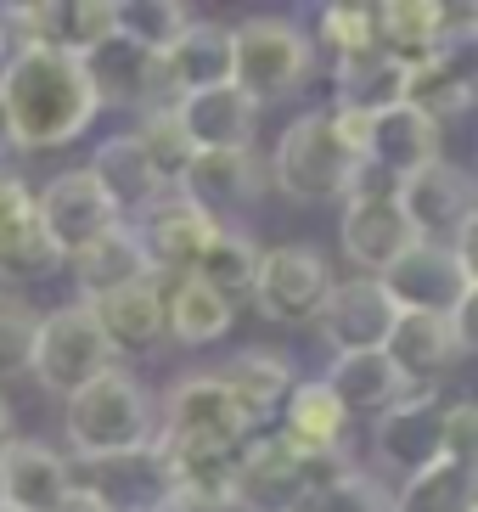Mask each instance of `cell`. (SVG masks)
<instances>
[{"mask_svg": "<svg viewBox=\"0 0 478 512\" xmlns=\"http://www.w3.org/2000/svg\"><path fill=\"white\" fill-rule=\"evenodd\" d=\"M372 451H377V462L405 473V479L422 473L428 462H439L445 456V406H439V389H417V394H405L394 411H383Z\"/></svg>", "mask_w": 478, "mask_h": 512, "instance_id": "9a60e30c", "label": "cell"}, {"mask_svg": "<svg viewBox=\"0 0 478 512\" xmlns=\"http://www.w3.org/2000/svg\"><path fill=\"white\" fill-rule=\"evenodd\" d=\"M372 29H377V51L400 68H417V62L445 57V23H439L434 0H389V6H372Z\"/></svg>", "mask_w": 478, "mask_h": 512, "instance_id": "4316f807", "label": "cell"}, {"mask_svg": "<svg viewBox=\"0 0 478 512\" xmlns=\"http://www.w3.org/2000/svg\"><path fill=\"white\" fill-rule=\"evenodd\" d=\"M259 254H265V248H259L254 237H242V231H225V226H220V231H214V237H209V248L197 254L192 276H197V282H203V287H214L220 299H231V304H237L242 293L254 287Z\"/></svg>", "mask_w": 478, "mask_h": 512, "instance_id": "d590c367", "label": "cell"}, {"mask_svg": "<svg viewBox=\"0 0 478 512\" xmlns=\"http://www.w3.org/2000/svg\"><path fill=\"white\" fill-rule=\"evenodd\" d=\"M310 496V479H304L299 451H287L282 439H248V451L237 462V479H231V507L242 512H293Z\"/></svg>", "mask_w": 478, "mask_h": 512, "instance_id": "ac0fdd59", "label": "cell"}, {"mask_svg": "<svg viewBox=\"0 0 478 512\" xmlns=\"http://www.w3.org/2000/svg\"><path fill=\"white\" fill-rule=\"evenodd\" d=\"M248 293H254L265 321H276V327H304V321L321 316V304L332 293V271L315 248L287 242V248H265L259 254V271H254Z\"/></svg>", "mask_w": 478, "mask_h": 512, "instance_id": "52a82bcc", "label": "cell"}, {"mask_svg": "<svg viewBox=\"0 0 478 512\" xmlns=\"http://www.w3.org/2000/svg\"><path fill=\"white\" fill-rule=\"evenodd\" d=\"M0 512H12V507H0Z\"/></svg>", "mask_w": 478, "mask_h": 512, "instance_id": "f907efd6", "label": "cell"}, {"mask_svg": "<svg viewBox=\"0 0 478 512\" xmlns=\"http://www.w3.org/2000/svg\"><path fill=\"white\" fill-rule=\"evenodd\" d=\"M287 451H304V456H344V439H349V417L338 411L321 383H304V389L287 394L282 406V434H276Z\"/></svg>", "mask_w": 478, "mask_h": 512, "instance_id": "1f68e13d", "label": "cell"}, {"mask_svg": "<svg viewBox=\"0 0 478 512\" xmlns=\"http://www.w3.org/2000/svg\"><path fill=\"white\" fill-rule=\"evenodd\" d=\"M0 484H6V507L12 512H51L68 496V456H57L40 439H12L0 451Z\"/></svg>", "mask_w": 478, "mask_h": 512, "instance_id": "484cf974", "label": "cell"}, {"mask_svg": "<svg viewBox=\"0 0 478 512\" xmlns=\"http://www.w3.org/2000/svg\"><path fill=\"white\" fill-rule=\"evenodd\" d=\"M321 389L338 400V411L344 417H383V411H394L405 400V377L394 372V361L383 355V349H366V355H338V361L327 366V377H321Z\"/></svg>", "mask_w": 478, "mask_h": 512, "instance_id": "cb8c5ba5", "label": "cell"}, {"mask_svg": "<svg viewBox=\"0 0 478 512\" xmlns=\"http://www.w3.org/2000/svg\"><path fill=\"white\" fill-rule=\"evenodd\" d=\"M366 175L360 152L338 136L332 113H304L282 130L276 152H270V181L282 186L293 203H338L349 197Z\"/></svg>", "mask_w": 478, "mask_h": 512, "instance_id": "7a4b0ae2", "label": "cell"}, {"mask_svg": "<svg viewBox=\"0 0 478 512\" xmlns=\"http://www.w3.org/2000/svg\"><path fill=\"white\" fill-rule=\"evenodd\" d=\"M90 316L102 327L107 349H113V361L119 355H147L158 338H164V293L158 282H130L119 293H107V299H90Z\"/></svg>", "mask_w": 478, "mask_h": 512, "instance_id": "d4e9b609", "label": "cell"}, {"mask_svg": "<svg viewBox=\"0 0 478 512\" xmlns=\"http://www.w3.org/2000/svg\"><path fill=\"white\" fill-rule=\"evenodd\" d=\"M152 439H158V428H152V394L124 366H107L79 394H68V445H74L79 462L135 451V445H152Z\"/></svg>", "mask_w": 478, "mask_h": 512, "instance_id": "3957f363", "label": "cell"}, {"mask_svg": "<svg viewBox=\"0 0 478 512\" xmlns=\"http://www.w3.org/2000/svg\"><path fill=\"white\" fill-rule=\"evenodd\" d=\"M34 220V197H29V186L17 181L12 169H0V242L12 237L17 226H29Z\"/></svg>", "mask_w": 478, "mask_h": 512, "instance_id": "ee69618b", "label": "cell"}, {"mask_svg": "<svg viewBox=\"0 0 478 512\" xmlns=\"http://www.w3.org/2000/svg\"><path fill=\"white\" fill-rule=\"evenodd\" d=\"M51 512H107V507H102L96 496H90V490H79V484H68V496H62Z\"/></svg>", "mask_w": 478, "mask_h": 512, "instance_id": "f6af8a7d", "label": "cell"}, {"mask_svg": "<svg viewBox=\"0 0 478 512\" xmlns=\"http://www.w3.org/2000/svg\"><path fill=\"white\" fill-rule=\"evenodd\" d=\"M0 507H6V484H0Z\"/></svg>", "mask_w": 478, "mask_h": 512, "instance_id": "681fc988", "label": "cell"}, {"mask_svg": "<svg viewBox=\"0 0 478 512\" xmlns=\"http://www.w3.org/2000/svg\"><path fill=\"white\" fill-rule=\"evenodd\" d=\"M0 57H6V23H0Z\"/></svg>", "mask_w": 478, "mask_h": 512, "instance_id": "c3c4849f", "label": "cell"}, {"mask_svg": "<svg viewBox=\"0 0 478 512\" xmlns=\"http://www.w3.org/2000/svg\"><path fill=\"white\" fill-rule=\"evenodd\" d=\"M445 456L450 462H473L478 456V406L473 400L445 406Z\"/></svg>", "mask_w": 478, "mask_h": 512, "instance_id": "7bdbcfd3", "label": "cell"}, {"mask_svg": "<svg viewBox=\"0 0 478 512\" xmlns=\"http://www.w3.org/2000/svg\"><path fill=\"white\" fill-rule=\"evenodd\" d=\"M344 254L355 259L360 271L383 276L394 259L411 248V226L400 220V203H394V186H377V175H360V186L344 197Z\"/></svg>", "mask_w": 478, "mask_h": 512, "instance_id": "4fadbf2b", "label": "cell"}, {"mask_svg": "<svg viewBox=\"0 0 478 512\" xmlns=\"http://www.w3.org/2000/svg\"><path fill=\"white\" fill-rule=\"evenodd\" d=\"M34 220H40V231L51 237V248L68 259V254H79L85 242L102 237L107 226H119V209L107 203V192L96 186L90 169H62V175H51L45 192L34 197Z\"/></svg>", "mask_w": 478, "mask_h": 512, "instance_id": "8fae6325", "label": "cell"}, {"mask_svg": "<svg viewBox=\"0 0 478 512\" xmlns=\"http://www.w3.org/2000/svg\"><path fill=\"white\" fill-rule=\"evenodd\" d=\"M394 512H478V479H473V462H428L422 473L400 484L394 496Z\"/></svg>", "mask_w": 478, "mask_h": 512, "instance_id": "836d02e7", "label": "cell"}, {"mask_svg": "<svg viewBox=\"0 0 478 512\" xmlns=\"http://www.w3.org/2000/svg\"><path fill=\"white\" fill-rule=\"evenodd\" d=\"M293 512H394V496L372 479V473H355V467H349L344 479L310 490Z\"/></svg>", "mask_w": 478, "mask_h": 512, "instance_id": "ab89813d", "label": "cell"}, {"mask_svg": "<svg viewBox=\"0 0 478 512\" xmlns=\"http://www.w3.org/2000/svg\"><path fill=\"white\" fill-rule=\"evenodd\" d=\"M186 23H192V12L175 6V0H113V29L130 34L135 46L147 51H164Z\"/></svg>", "mask_w": 478, "mask_h": 512, "instance_id": "74e56055", "label": "cell"}, {"mask_svg": "<svg viewBox=\"0 0 478 512\" xmlns=\"http://www.w3.org/2000/svg\"><path fill=\"white\" fill-rule=\"evenodd\" d=\"M175 119L186 130V141H192V152H248L259 136V102H248L237 85L180 96Z\"/></svg>", "mask_w": 478, "mask_h": 512, "instance_id": "ffe728a7", "label": "cell"}, {"mask_svg": "<svg viewBox=\"0 0 478 512\" xmlns=\"http://www.w3.org/2000/svg\"><path fill=\"white\" fill-rule=\"evenodd\" d=\"M214 377H220V389L237 400V411L254 422V428H265L270 411L287 406V394L299 389V383H293V366H287L282 355H270V349H242V355H231Z\"/></svg>", "mask_w": 478, "mask_h": 512, "instance_id": "f1b7e54d", "label": "cell"}, {"mask_svg": "<svg viewBox=\"0 0 478 512\" xmlns=\"http://www.w3.org/2000/svg\"><path fill=\"white\" fill-rule=\"evenodd\" d=\"M231 34V85H237L248 102H282L299 85H310L315 74V46L310 34H299L282 17H248Z\"/></svg>", "mask_w": 478, "mask_h": 512, "instance_id": "277c9868", "label": "cell"}, {"mask_svg": "<svg viewBox=\"0 0 478 512\" xmlns=\"http://www.w3.org/2000/svg\"><path fill=\"white\" fill-rule=\"evenodd\" d=\"M394 203H400V220L411 226V237L417 242H456L467 226H473V175L456 164H445V158H434L428 169H417V175H405V181H394Z\"/></svg>", "mask_w": 478, "mask_h": 512, "instance_id": "ba28073f", "label": "cell"}, {"mask_svg": "<svg viewBox=\"0 0 478 512\" xmlns=\"http://www.w3.org/2000/svg\"><path fill=\"white\" fill-rule=\"evenodd\" d=\"M164 439L169 445H220L242 451L254 439V422L237 411V400L220 389L214 372H186L164 406Z\"/></svg>", "mask_w": 478, "mask_h": 512, "instance_id": "30bf717a", "label": "cell"}, {"mask_svg": "<svg viewBox=\"0 0 478 512\" xmlns=\"http://www.w3.org/2000/svg\"><path fill=\"white\" fill-rule=\"evenodd\" d=\"M231 85V34L220 23H186V29L158 51V91L164 107H175L180 96Z\"/></svg>", "mask_w": 478, "mask_h": 512, "instance_id": "e0dca14e", "label": "cell"}, {"mask_svg": "<svg viewBox=\"0 0 478 512\" xmlns=\"http://www.w3.org/2000/svg\"><path fill=\"white\" fill-rule=\"evenodd\" d=\"M34 338H40V310L23 293H0V383L34 366Z\"/></svg>", "mask_w": 478, "mask_h": 512, "instance_id": "f35d334b", "label": "cell"}, {"mask_svg": "<svg viewBox=\"0 0 478 512\" xmlns=\"http://www.w3.org/2000/svg\"><path fill=\"white\" fill-rule=\"evenodd\" d=\"M383 355L394 361V372L405 377V389H439V377L462 361V344L450 332L445 316H417V310H400Z\"/></svg>", "mask_w": 478, "mask_h": 512, "instance_id": "603a6c76", "label": "cell"}, {"mask_svg": "<svg viewBox=\"0 0 478 512\" xmlns=\"http://www.w3.org/2000/svg\"><path fill=\"white\" fill-rule=\"evenodd\" d=\"M90 175H96V186L107 192V203L124 214H147L158 197H164V181L152 175L147 152H141V141L135 136H113L102 141V152L90 158Z\"/></svg>", "mask_w": 478, "mask_h": 512, "instance_id": "4dcf8cb0", "label": "cell"}, {"mask_svg": "<svg viewBox=\"0 0 478 512\" xmlns=\"http://www.w3.org/2000/svg\"><path fill=\"white\" fill-rule=\"evenodd\" d=\"M321 40L332 46V57H366L377 51V29H372V6H344V0H332L321 6Z\"/></svg>", "mask_w": 478, "mask_h": 512, "instance_id": "b9f144b4", "label": "cell"}, {"mask_svg": "<svg viewBox=\"0 0 478 512\" xmlns=\"http://www.w3.org/2000/svg\"><path fill=\"white\" fill-rule=\"evenodd\" d=\"M158 293H164V327L175 344H214L231 332L237 304L220 299L214 287H203L197 276H152Z\"/></svg>", "mask_w": 478, "mask_h": 512, "instance_id": "f546056e", "label": "cell"}, {"mask_svg": "<svg viewBox=\"0 0 478 512\" xmlns=\"http://www.w3.org/2000/svg\"><path fill=\"white\" fill-rule=\"evenodd\" d=\"M79 62H85V79H90V91H96V107L119 102V107H141V113L164 107V91H158V51L135 46L130 34L113 29L102 46Z\"/></svg>", "mask_w": 478, "mask_h": 512, "instance_id": "d6986e66", "label": "cell"}, {"mask_svg": "<svg viewBox=\"0 0 478 512\" xmlns=\"http://www.w3.org/2000/svg\"><path fill=\"white\" fill-rule=\"evenodd\" d=\"M439 158V124H428L422 113L411 107H389V113H377L366 119V175L377 181H405V175H417Z\"/></svg>", "mask_w": 478, "mask_h": 512, "instance_id": "44dd1931", "label": "cell"}, {"mask_svg": "<svg viewBox=\"0 0 478 512\" xmlns=\"http://www.w3.org/2000/svg\"><path fill=\"white\" fill-rule=\"evenodd\" d=\"M0 23H6V34H23V46L90 57L113 34V0H34V6H6Z\"/></svg>", "mask_w": 478, "mask_h": 512, "instance_id": "7c38bea8", "label": "cell"}, {"mask_svg": "<svg viewBox=\"0 0 478 512\" xmlns=\"http://www.w3.org/2000/svg\"><path fill=\"white\" fill-rule=\"evenodd\" d=\"M113 361V349H107L102 327L90 316V304H62L51 316H40V338H34V366L29 372L40 377V389L51 394H79L90 377H102Z\"/></svg>", "mask_w": 478, "mask_h": 512, "instance_id": "5b68a950", "label": "cell"}, {"mask_svg": "<svg viewBox=\"0 0 478 512\" xmlns=\"http://www.w3.org/2000/svg\"><path fill=\"white\" fill-rule=\"evenodd\" d=\"M0 107L12 119V141L34 152L68 147L102 113L85 79V62L45 51V46H17L6 57V68H0Z\"/></svg>", "mask_w": 478, "mask_h": 512, "instance_id": "6da1fadb", "label": "cell"}, {"mask_svg": "<svg viewBox=\"0 0 478 512\" xmlns=\"http://www.w3.org/2000/svg\"><path fill=\"white\" fill-rule=\"evenodd\" d=\"M175 186L192 209H203L214 220L225 209H248L259 197V186H265V169H259L254 147L248 152H192V164H186V175Z\"/></svg>", "mask_w": 478, "mask_h": 512, "instance_id": "7402d4cb", "label": "cell"}, {"mask_svg": "<svg viewBox=\"0 0 478 512\" xmlns=\"http://www.w3.org/2000/svg\"><path fill=\"white\" fill-rule=\"evenodd\" d=\"M68 479L90 490L107 512H175V479L158 439L119 456H96V462H68Z\"/></svg>", "mask_w": 478, "mask_h": 512, "instance_id": "8992f818", "label": "cell"}, {"mask_svg": "<svg viewBox=\"0 0 478 512\" xmlns=\"http://www.w3.org/2000/svg\"><path fill=\"white\" fill-rule=\"evenodd\" d=\"M383 293L394 299V310H417V316H450L456 304L478 287V276L462 259L450 254L445 242H411L389 271L377 276Z\"/></svg>", "mask_w": 478, "mask_h": 512, "instance_id": "9c48e42d", "label": "cell"}, {"mask_svg": "<svg viewBox=\"0 0 478 512\" xmlns=\"http://www.w3.org/2000/svg\"><path fill=\"white\" fill-rule=\"evenodd\" d=\"M214 231H220V220H209L203 209H192L186 197H158V203L141 214L135 242H141L152 276H192L197 254L209 248Z\"/></svg>", "mask_w": 478, "mask_h": 512, "instance_id": "2e32d148", "label": "cell"}, {"mask_svg": "<svg viewBox=\"0 0 478 512\" xmlns=\"http://www.w3.org/2000/svg\"><path fill=\"white\" fill-rule=\"evenodd\" d=\"M12 406H6V400H0V451H6V445H12Z\"/></svg>", "mask_w": 478, "mask_h": 512, "instance_id": "bcb514c9", "label": "cell"}, {"mask_svg": "<svg viewBox=\"0 0 478 512\" xmlns=\"http://www.w3.org/2000/svg\"><path fill=\"white\" fill-rule=\"evenodd\" d=\"M68 259H74V282H79V293H85V304L90 299H107V293H119V287L147 282V276H152L130 220L107 226L102 237L85 242V248H79V254H68Z\"/></svg>", "mask_w": 478, "mask_h": 512, "instance_id": "83f0119b", "label": "cell"}, {"mask_svg": "<svg viewBox=\"0 0 478 512\" xmlns=\"http://www.w3.org/2000/svg\"><path fill=\"white\" fill-rule=\"evenodd\" d=\"M394 321H400V310H394V299L383 293V282H377V276H355V282H332L315 327H321V338H327L338 355H366V349L389 344Z\"/></svg>", "mask_w": 478, "mask_h": 512, "instance_id": "5bb4252c", "label": "cell"}, {"mask_svg": "<svg viewBox=\"0 0 478 512\" xmlns=\"http://www.w3.org/2000/svg\"><path fill=\"white\" fill-rule=\"evenodd\" d=\"M332 85H338V113H355V119H377V113L405 102V68L383 51L344 57L332 68Z\"/></svg>", "mask_w": 478, "mask_h": 512, "instance_id": "d6a6232c", "label": "cell"}, {"mask_svg": "<svg viewBox=\"0 0 478 512\" xmlns=\"http://www.w3.org/2000/svg\"><path fill=\"white\" fill-rule=\"evenodd\" d=\"M130 136L141 141L152 175H158L164 186H175L180 175H186V164H192V141H186V130H180L175 107H152L147 119H141V130H130Z\"/></svg>", "mask_w": 478, "mask_h": 512, "instance_id": "8d00e7d4", "label": "cell"}, {"mask_svg": "<svg viewBox=\"0 0 478 512\" xmlns=\"http://www.w3.org/2000/svg\"><path fill=\"white\" fill-rule=\"evenodd\" d=\"M57 265H62V254L51 248V237L40 231V220L17 226L12 237L0 242V276H6V282H45Z\"/></svg>", "mask_w": 478, "mask_h": 512, "instance_id": "60d3db41", "label": "cell"}, {"mask_svg": "<svg viewBox=\"0 0 478 512\" xmlns=\"http://www.w3.org/2000/svg\"><path fill=\"white\" fill-rule=\"evenodd\" d=\"M467 102H473V79L456 68V57H434V62H417L405 68V107L422 113L428 124H445V119H462Z\"/></svg>", "mask_w": 478, "mask_h": 512, "instance_id": "e575fe53", "label": "cell"}, {"mask_svg": "<svg viewBox=\"0 0 478 512\" xmlns=\"http://www.w3.org/2000/svg\"><path fill=\"white\" fill-rule=\"evenodd\" d=\"M12 147H17V141H12V119H6V107H0V158H6Z\"/></svg>", "mask_w": 478, "mask_h": 512, "instance_id": "7dc6e473", "label": "cell"}]
</instances>
